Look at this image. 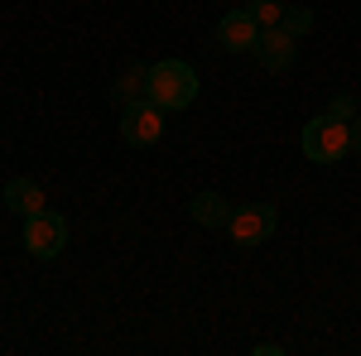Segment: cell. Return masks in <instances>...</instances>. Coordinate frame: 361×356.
Masks as SVG:
<instances>
[{"mask_svg": "<svg viewBox=\"0 0 361 356\" xmlns=\"http://www.w3.org/2000/svg\"><path fill=\"white\" fill-rule=\"evenodd\" d=\"M246 10L255 15L260 29H275L279 20H284V0H246Z\"/></svg>", "mask_w": 361, "mask_h": 356, "instance_id": "12", "label": "cell"}, {"mask_svg": "<svg viewBox=\"0 0 361 356\" xmlns=\"http://www.w3.org/2000/svg\"><path fill=\"white\" fill-rule=\"evenodd\" d=\"M279 226V212L275 202H246V207H231V221H226V231H231V241L236 246H260V241H270Z\"/></svg>", "mask_w": 361, "mask_h": 356, "instance_id": "5", "label": "cell"}, {"mask_svg": "<svg viewBox=\"0 0 361 356\" xmlns=\"http://www.w3.org/2000/svg\"><path fill=\"white\" fill-rule=\"evenodd\" d=\"M188 217L212 231V226H226L231 221V202H226L222 192H197L193 202H188Z\"/></svg>", "mask_w": 361, "mask_h": 356, "instance_id": "9", "label": "cell"}, {"mask_svg": "<svg viewBox=\"0 0 361 356\" xmlns=\"http://www.w3.org/2000/svg\"><path fill=\"white\" fill-rule=\"evenodd\" d=\"M159 135H164V111L149 97H135L121 106V140L130 149H149V145H159Z\"/></svg>", "mask_w": 361, "mask_h": 356, "instance_id": "3", "label": "cell"}, {"mask_svg": "<svg viewBox=\"0 0 361 356\" xmlns=\"http://www.w3.org/2000/svg\"><path fill=\"white\" fill-rule=\"evenodd\" d=\"M145 78H149V68H145V63H130V68L116 78V92H111V97L121 102V106H126V102H135V97H145Z\"/></svg>", "mask_w": 361, "mask_h": 356, "instance_id": "10", "label": "cell"}, {"mask_svg": "<svg viewBox=\"0 0 361 356\" xmlns=\"http://www.w3.org/2000/svg\"><path fill=\"white\" fill-rule=\"evenodd\" d=\"M145 97L159 111H188L197 97V73L183 58H164V63H149V78H145Z\"/></svg>", "mask_w": 361, "mask_h": 356, "instance_id": "1", "label": "cell"}, {"mask_svg": "<svg viewBox=\"0 0 361 356\" xmlns=\"http://www.w3.org/2000/svg\"><path fill=\"white\" fill-rule=\"evenodd\" d=\"M328 116H337V121H352V116H357V102H352L347 92H337L333 102H328Z\"/></svg>", "mask_w": 361, "mask_h": 356, "instance_id": "13", "label": "cell"}, {"mask_svg": "<svg viewBox=\"0 0 361 356\" xmlns=\"http://www.w3.org/2000/svg\"><path fill=\"white\" fill-rule=\"evenodd\" d=\"M352 154H361V116H352Z\"/></svg>", "mask_w": 361, "mask_h": 356, "instance_id": "14", "label": "cell"}, {"mask_svg": "<svg viewBox=\"0 0 361 356\" xmlns=\"http://www.w3.org/2000/svg\"><path fill=\"white\" fill-rule=\"evenodd\" d=\"M255 39H260V25H255V15H250L246 5L226 10L222 20H217V44H222L226 54H255Z\"/></svg>", "mask_w": 361, "mask_h": 356, "instance_id": "6", "label": "cell"}, {"mask_svg": "<svg viewBox=\"0 0 361 356\" xmlns=\"http://www.w3.org/2000/svg\"><path fill=\"white\" fill-rule=\"evenodd\" d=\"M352 154V121H337V116H313L304 125V159L308 164H337Z\"/></svg>", "mask_w": 361, "mask_h": 356, "instance_id": "2", "label": "cell"}, {"mask_svg": "<svg viewBox=\"0 0 361 356\" xmlns=\"http://www.w3.org/2000/svg\"><path fill=\"white\" fill-rule=\"evenodd\" d=\"M5 207H10L15 217H34V212L49 207V202H44V188H39L34 178H10V183H5Z\"/></svg>", "mask_w": 361, "mask_h": 356, "instance_id": "8", "label": "cell"}, {"mask_svg": "<svg viewBox=\"0 0 361 356\" xmlns=\"http://www.w3.org/2000/svg\"><path fill=\"white\" fill-rule=\"evenodd\" d=\"M279 29H284L289 39H304L308 29H313V10H308V5H289L284 20H279Z\"/></svg>", "mask_w": 361, "mask_h": 356, "instance_id": "11", "label": "cell"}, {"mask_svg": "<svg viewBox=\"0 0 361 356\" xmlns=\"http://www.w3.org/2000/svg\"><path fill=\"white\" fill-rule=\"evenodd\" d=\"M68 246V221L54 207H39L34 217H25V250L34 260H58Z\"/></svg>", "mask_w": 361, "mask_h": 356, "instance_id": "4", "label": "cell"}, {"mask_svg": "<svg viewBox=\"0 0 361 356\" xmlns=\"http://www.w3.org/2000/svg\"><path fill=\"white\" fill-rule=\"evenodd\" d=\"M255 58H260V68L265 73H289L294 63H299V39H289L284 29H260V39H255Z\"/></svg>", "mask_w": 361, "mask_h": 356, "instance_id": "7", "label": "cell"}]
</instances>
